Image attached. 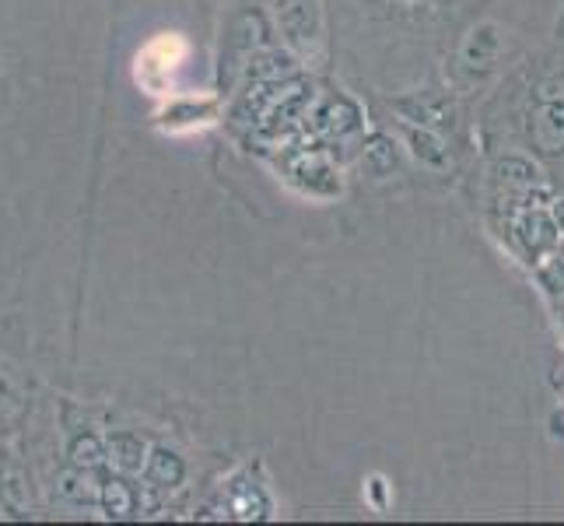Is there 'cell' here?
<instances>
[{
    "label": "cell",
    "instance_id": "4",
    "mask_svg": "<svg viewBox=\"0 0 564 526\" xmlns=\"http://www.w3.org/2000/svg\"><path fill=\"white\" fill-rule=\"evenodd\" d=\"M70 457H74L77 466H99V463H106L109 453H106V446L95 436H77L70 442Z\"/></svg>",
    "mask_w": 564,
    "mask_h": 526
},
{
    "label": "cell",
    "instance_id": "5",
    "mask_svg": "<svg viewBox=\"0 0 564 526\" xmlns=\"http://www.w3.org/2000/svg\"><path fill=\"white\" fill-rule=\"evenodd\" d=\"M102 502H106V509H109L112 516H127V513H133V492L127 489L123 481H106Z\"/></svg>",
    "mask_w": 564,
    "mask_h": 526
},
{
    "label": "cell",
    "instance_id": "6",
    "mask_svg": "<svg viewBox=\"0 0 564 526\" xmlns=\"http://www.w3.org/2000/svg\"><path fill=\"white\" fill-rule=\"evenodd\" d=\"M0 492L8 495V505L11 509H22L25 505V484H22V474H8V477H0Z\"/></svg>",
    "mask_w": 564,
    "mask_h": 526
},
{
    "label": "cell",
    "instance_id": "2",
    "mask_svg": "<svg viewBox=\"0 0 564 526\" xmlns=\"http://www.w3.org/2000/svg\"><path fill=\"white\" fill-rule=\"evenodd\" d=\"M144 471L154 484H162V489H176V484H183V477H186V463L180 453L159 446V450H151V457L144 460Z\"/></svg>",
    "mask_w": 564,
    "mask_h": 526
},
{
    "label": "cell",
    "instance_id": "3",
    "mask_svg": "<svg viewBox=\"0 0 564 526\" xmlns=\"http://www.w3.org/2000/svg\"><path fill=\"white\" fill-rule=\"evenodd\" d=\"M106 453L120 463L123 471H141L144 460H148V446L138 436H130V432H116V436H109V450Z\"/></svg>",
    "mask_w": 564,
    "mask_h": 526
},
{
    "label": "cell",
    "instance_id": "1",
    "mask_svg": "<svg viewBox=\"0 0 564 526\" xmlns=\"http://www.w3.org/2000/svg\"><path fill=\"white\" fill-rule=\"evenodd\" d=\"M527 144L547 159H564V67L536 71L519 109Z\"/></svg>",
    "mask_w": 564,
    "mask_h": 526
},
{
    "label": "cell",
    "instance_id": "7",
    "mask_svg": "<svg viewBox=\"0 0 564 526\" xmlns=\"http://www.w3.org/2000/svg\"><path fill=\"white\" fill-rule=\"evenodd\" d=\"M0 397H4V386H0Z\"/></svg>",
    "mask_w": 564,
    "mask_h": 526
}]
</instances>
